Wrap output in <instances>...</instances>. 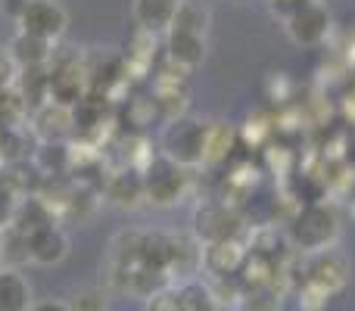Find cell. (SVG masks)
Segmentation results:
<instances>
[{"instance_id": "obj_1", "label": "cell", "mask_w": 355, "mask_h": 311, "mask_svg": "<svg viewBox=\"0 0 355 311\" xmlns=\"http://www.w3.org/2000/svg\"><path fill=\"white\" fill-rule=\"evenodd\" d=\"M287 237L302 256L331 249L340 237V218L334 212V206H327V202H306L293 215V221H290Z\"/></svg>"}, {"instance_id": "obj_2", "label": "cell", "mask_w": 355, "mask_h": 311, "mask_svg": "<svg viewBox=\"0 0 355 311\" xmlns=\"http://www.w3.org/2000/svg\"><path fill=\"white\" fill-rule=\"evenodd\" d=\"M206 134L209 125L200 118L190 116H178L168 118V125L162 128L159 137V150L166 159H172L181 168H200L206 165Z\"/></svg>"}, {"instance_id": "obj_3", "label": "cell", "mask_w": 355, "mask_h": 311, "mask_svg": "<svg viewBox=\"0 0 355 311\" xmlns=\"http://www.w3.org/2000/svg\"><path fill=\"white\" fill-rule=\"evenodd\" d=\"M91 97V69L81 60L69 56V60H56L50 66L47 78V100L60 103L66 109H75L81 100Z\"/></svg>"}, {"instance_id": "obj_4", "label": "cell", "mask_w": 355, "mask_h": 311, "mask_svg": "<svg viewBox=\"0 0 355 311\" xmlns=\"http://www.w3.org/2000/svg\"><path fill=\"white\" fill-rule=\"evenodd\" d=\"M187 168L175 165L172 159L159 153V159H150V165L144 168V196L153 206H175L181 202L184 187H187Z\"/></svg>"}, {"instance_id": "obj_5", "label": "cell", "mask_w": 355, "mask_h": 311, "mask_svg": "<svg viewBox=\"0 0 355 311\" xmlns=\"http://www.w3.org/2000/svg\"><path fill=\"white\" fill-rule=\"evenodd\" d=\"M16 25H19V31H25V35L56 44L62 35H66L69 16L56 0H25Z\"/></svg>"}, {"instance_id": "obj_6", "label": "cell", "mask_w": 355, "mask_h": 311, "mask_svg": "<svg viewBox=\"0 0 355 311\" xmlns=\"http://www.w3.org/2000/svg\"><path fill=\"white\" fill-rule=\"evenodd\" d=\"M243 231V221H240L237 208L221 202H206L193 212V237L206 243H218V240H234Z\"/></svg>"}, {"instance_id": "obj_7", "label": "cell", "mask_w": 355, "mask_h": 311, "mask_svg": "<svg viewBox=\"0 0 355 311\" xmlns=\"http://www.w3.org/2000/svg\"><path fill=\"white\" fill-rule=\"evenodd\" d=\"M166 274L172 287H187L196 274H202V243L193 233H168Z\"/></svg>"}, {"instance_id": "obj_8", "label": "cell", "mask_w": 355, "mask_h": 311, "mask_svg": "<svg viewBox=\"0 0 355 311\" xmlns=\"http://www.w3.org/2000/svg\"><path fill=\"white\" fill-rule=\"evenodd\" d=\"M306 283H315L321 287L327 296L340 293V290L349 283V258L343 252L331 249H321V252H309L306 256Z\"/></svg>"}, {"instance_id": "obj_9", "label": "cell", "mask_w": 355, "mask_h": 311, "mask_svg": "<svg viewBox=\"0 0 355 311\" xmlns=\"http://www.w3.org/2000/svg\"><path fill=\"white\" fill-rule=\"evenodd\" d=\"M287 35L300 47H318V44H324L327 35H331V12H327V6L312 0V3L300 6L296 12H290Z\"/></svg>"}, {"instance_id": "obj_10", "label": "cell", "mask_w": 355, "mask_h": 311, "mask_svg": "<svg viewBox=\"0 0 355 311\" xmlns=\"http://www.w3.org/2000/svg\"><path fill=\"white\" fill-rule=\"evenodd\" d=\"M250 249L243 246V240H218V243H206L202 246V274L209 277H231L240 274Z\"/></svg>"}, {"instance_id": "obj_11", "label": "cell", "mask_w": 355, "mask_h": 311, "mask_svg": "<svg viewBox=\"0 0 355 311\" xmlns=\"http://www.w3.org/2000/svg\"><path fill=\"white\" fill-rule=\"evenodd\" d=\"M75 128V116L72 109L60 103H41L35 112H31V134L41 143H62L69 137V131Z\"/></svg>"}, {"instance_id": "obj_12", "label": "cell", "mask_w": 355, "mask_h": 311, "mask_svg": "<svg viewBox=\"0 0 355 311\" xmlns=\"http://www.w3.org/2000/svg\"><path fill=\"white\" fill-rule=\"evenodd\" d=\"M166 50H168V62H172V66L190 72V69H196L206 60V35L187 31V28H168Z\"/></svg>"}, {"instance_id": "obj_13", "label": "cell", "mask_w": 355, "mask_h": 311, "mask_svg": "<svg viewBox=\"0 0 355 311\" xmlns=\"http://www.w3.org/2000/svg\"><path fill=\"white\" fill-rule=\"evenodd\" d=\"M56 224V208L50 206V199L44 193H25L16 206V215H12V224L16 231H22L25 237L44 231V227Z\"/></svg>"}, {"instance_id": "obj_14", "label": "cell", "mask_w": 355, "mask_h": 311, "mask_svg": "<svg viewBox=\"0 0 355 311\" xmlns=\"http://www.w3.org/2000/svg\"><path fill=\"white\" fill-rule=\"evenodd\" d=\"M6 53L16 62V69H47L53 62V44L41 41V37H31L25 31H16Z\"/></svg>"}, {"instance_id": "obj_15", "label": "cell", "mask_w": 355, "mask_h": 311, "mask_svg": "<svg viewBox=\"0 0 355 311\" xmlns=\"http://www.w3.org/2000/svg\"><path fill=\"white\" fill-rule=\"evenodd\" d=\"M178 3H181V0H135V3H131V16H135L141 31L162 35V31L172 28Z\"/></svg>"}, {"instance_id": "obj_16", "label": "cell", "mask_w": 355, "mask_h": 311, "mask_svg": "<svg viewBox=\"0 0 355 311\" xmlns=\"http://www.w3.org/2000/svg\"><path fill=\"white\" fill-rule=\"evenodd\" d=\"M28 256L35 265H60L69 256V237L60 224L44 227L28 237Z\"/></svg>"}, {"instance_id": "obj_17", "label": "cell", "mask_w": 355, "mask_h": 311, "mask_svg": "<svg viewBox=\"0 0 355 311\" xmlns=\"http://www.w3.org/2000/svg\"><path fill=\"white\" fill-rule=\"evenodd\" d=\"M106 199L112 202V206L119 208H137L141 206V199H147L144 196V175L141 171H119V175H112L110 181H106Z\"/></svg>"}, {"instance_id": "obj_18", "label": "cell", "mask_w": 355, "mask_h": 311, "mask_svg": "<svg viewBox=\"0 0 355 311\" xmlns=\"http://www.w3.org/2000/svg\"><path fill=\"white\" fill-rule=\"evenodd\" d=\"M31 283L19 268H0V311H28L31 308Z\"/></svg>"}, {"instance_id": "obj_19", "label": "cell", "mask_w": 355, "mask_h": 311, "mask_svg": "<svg viewBox=\"0 0 355 311\" xmlns=\"http://www.w3.org/2000/svg\"><path fill=\"white\" fill-rule=\"evenodd\" d=\"M237 305L240 311H277L281 308V287H277V281L243 287V296H240Z\"/></svg>"}, {"instance_id": "obj_20", "label": "cell", "mask_w": 355, "mask_h": 311, "mask_svg": "<svg viewBox=\"0 0 355 311\" xmlns=\"http://www.w3.org/2000/svg\"><path fill=\"white\" fill-rule=\"evenodd\" d=\"M25 116H28V103H25V97L16 87L0 94V134L10 128H22Z\"/></svg>"}, {"instance_id": "obj_21", "label": "cell", "mask_w": 355, "mask_h": 311, "mask_svg": "<svg viewBox=\"0 0 355 311\" xmlns=\"http://www.w3.org/2000/svg\"><path fill=\"white\" fill-rule=\"evenodd\" d=\"M0 258L6 268H19L22 262H31L28 256V237L16 227H3V240H0Z\"/></svg>"}, {"instance_id": "obj_22", "label": "cell", "mask_w": 355, "mask_h": 311, "mask_svg": "<svg viewBox=\"0 0 355 311\" xmlns=\"http://www.w3.org/2000/svg\"><path fill=\"white\" fill-rule=\"evenodd\" d=\"M172 28H187V31H200V35H206L209 31V10L200 6V3H187V0H181V3H178Z\"/></svg>"}, {"instance_id": "obj_23", "label": "cell", "mask_w": 355, "mask_h": 311, "mask_svg": "<svg viewBox=\"0 0 355 311\" xmlns=\"http://www.w3.org/2000/svg\"><path fill=\"white\" fill-rule=\"evenodd\" d=\"M227 153H231V131L225 125L212 122L209 125V134H206V165L221 162Z\"/></svg>"}, {"instance_id": "obj_24", "label": "cell", "mask_w": 355, "mask_h": 311, "mask_svg": "<svg viewBox=\"0 0 355 311\" xmlns=\"http://www.w3.org/2000/svg\"><path fill=\"white\" fill-rule=\"evenodd\" d=\"M22 196L25 193L10 181V177H0V227L12 224V215H16V206Z\"/></svg>"}, {"instance_id": "obj_25", "label": "cell", "mask_w": 355, "mask_h": 311, "mask_svg": "<svg viewBox=\"0 0 355 311\" xmlns=\"http://www.w3.org/2000/svg\"><path fill=\"white\" fill-rule=\"evenodd\" d=\"M327 302H331V296H327L324 290L315 287V283H306V281H302V290H300V311H324Z\"/></svg>"}, {"instance_id": "obj_26", "label": "cell", "mask_w": 355, "mask_h": 311, "mask_svg": "<svg viewBox=\"0 0 355 311\" xmlns=\"http://www.w3.org/2000/svg\"><path fill=\"white\" fill-rule=\"evenodd\" d=\"M69 305H72V311H106V296L103 290H81Z\"/></svg>"}, {"instance_id": "obj_27", "label": "cell", "mask_w": 355, "mask_h": 311, "mask_svg": "<svg viewBox=\"0 0 355 311\" xmlns=\"http://www.w3.org/2000/svg\"><path fill=\"white\" fill-rule=\"evenodd\" d=\"M16 75H19L16 62L10 60V53H6V50H0V94L10 91V87L16 85Z\"/></svg>"}, {"instance_id": "obj_28", "label": "cell", "mask_w": 355, "mask_h": 311, "mask_svg": "<svg viewBox=\"0 0 355 311\" xmlns=\"http://www.w3.org/2000/svg\"><path fill=\"white\" fill-rule=\"evenodd\" d=\"M28 311H72V305L62 299H41V302H31Z\"/></svg>"}, {"instance_id": "obj_29", "label": "cell", "mask_w": 355, "mask_h": 311, "mask_svg": "<svg viewBox=\"0 0 355 311\" xmlns=\"http://www.w3.org/2000/svg\"><path fill=\"white\" fill-rule=\"evenodd\" d=\"M22 6H25V0H3V10L10 12L12 19H19V12H22Z\"/></svg>"}, {"instance_id": "obj_30", "label": "cell", "mask_w": 355, "mask_h": 311, "mask_svg": "<svg viewBox=\"0 0 355 311\" xmlns=\"http://www.w3.org/2000/svg\"><path fill=\"white\" fill-rule=\"evenodd\" d=\"M0 240H3V227H0Z\"/></svg>"}, {"instance_id": "obj_31", "label": "cell", "mask_w": 355, "mask_h": 311, "mask_svg": "<svg viewBox=\"0 0 355 311\" xmlns=\"http://www.w3.org/2000/svg\"><path fill=\"white\" fill-rule=\"evenodd\" d=\"M0 268H3V265H0Z\"/></svg>"}]
</instances>
